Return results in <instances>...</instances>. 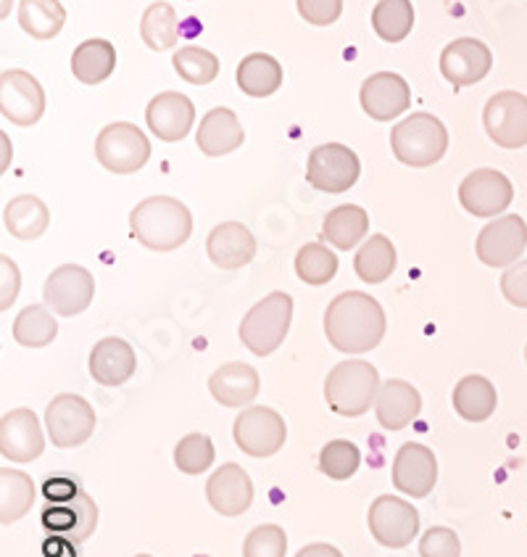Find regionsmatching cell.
I'll list each match as a JSON object with an SVG mask.
<instances>
[{"label":"cell","instance_id":"cell-22","mask_svg":"<svg viewBox=\"0 0 527 557\" xmlns=\"http://www.w3.org/2000/svg\"><path fill=\"white\" fill-rule=\"evenodd\" d=\"M206 497L219 516L238 518L253 503V484L243 468L227 462V466L214 470V475L209 479Z\"/></svg>","mask_w":527,"mask_h":557},{"label":"cell","instance_id":"cell-25","mask_svg":"<svg viewBox=\"0 0 527 557\" xmlns=\"http://www.w3.org/2000/svg\"><path fill=\"white\" fill-rule=\"evenodd\" d=\"M138 357L124 338H103L90 351V375L101 386H122L135 375Z\"/></svg>","mask_w":527,"mask_h":557},{"label":"cell","instance_id":"cell-14","mask_svg":"<svg viewBox=\"0 0 527 557\" xmlns=\"http://www.w3.org/2000/svg\"><path fill=\"white\" fill-rule=\"evenodd\" d=\"M369 531L382 547L401 549L419 531V512L399 497H377L369 507Z\"/></svg>","mask_w":527,"mask_h":557},{"label":"cell","instance_id":"cell-17","mask_svg":"<svg viewBox=\"0 0 527 557\" xmlns=\"http://www.w3.org/2000/svg\"><path fill=\"white\" fill-rule=\"evenodd\" d=\"M146 120L151 133L164 144H177L196 125V107L183 92H159L146 109Z\"/></svg>","mask_w":527,"mask_h":557},{"label":"cell","instance_id":"cell-40","mask_svg":"<svg viewBox=\"0 0 527 557\" xmlns=\"http://www.w3.org/2000/svg\"><path fill=\"white\" fill-rule=\"evenodd\" d=\"M172 64H175V72L179 77L190 85H209L214 83L216 74H219V59L211 51H206V48L198 46L179 48L175 59H172Z\"/></svg>","mask_w":527,"mask_h":557},{"label":"cell","instance_id":"cell-19","mask_svg":"<svg viewBox=\"0 0 527 557\" xmlns=\"http://www.w3.org/2000/svg\"><path fill=\"white\" fill-rule=\"evenodd\" d=\"M412 103V90L404 77L393 72H377L362 85V109L372 120L390 122L404 114Z\"/></svg>","mask_w":527,"mask_h":557},{"label":"cell","instance_id":"cell-24","mask_svg":"<svg viewBox=\"0 0 527 557\" xmlns=\"http://www.w3.org/2000/svg\"><path fill=\"white\" fill-rule=\"evenodd\" d=\"M262 381L259 373L246 362H227L209 377V392L222 407L251 405L259 396Z\"/></svg>","mask_w":527,"mask_h":557},{"label":"cell","instance_id":"cell-44","mask_svg":"<svg viewBox=\"0 0 527 557\" xmlns=\"http://www.w3.org/2000/svg\"><path fill=\"white\" fill-rule=\"evenodd\" d=\"M419 555L422 557H459L462 555V542L451 529L446 525H436V529L427 531L419 542Z\"/></svg>","mask_w":527,"mask_h":557},{"label":"cell","instance_id":"cell-10","mask_svg":"<svg viewBox=\"0 0 527 557\" xmlns=\"http://www.w3.org/2000/svg\"><path fill=\"white\" fill-rule=\"evenodd\" d=\"M46 111V90L29 72L9 70L0 74V114L11 125L33 127Z\"/></svg>","mask_w":527,"mask_h":557},{"label":"cell","instance_id":"cell-4","mask_svg":"<svg viewBox=\"0 0 527 557\" xmlns=\"http://www.w3.org/2000/svg\"><path fill=\"white\" fill-rule=\"evenodd\" d=\"M380 392V375L364 360H349L335 364L325 381V399L332 412L343 418H359L375 405Z\"/></svg>","mask_w":527,"mask_h":557},{"label":"cell","instance_id":"cell-26","mask_svg":"<svg viewBox=\"0 0 527 557\" xmlns=\"http://www.w3.org/2000/svg\"><path fill=\"white\" fill-rule=\"evenodd\" d=\"M246 133L238 114L233 109H214L201 120L196 133V144L206 157H225L243 146Z\"/></svg>","mask_w":527,"mask_h":557},{"label":"cell","instance_id":"cell-36","mask_svg":"<svg viewBox=\"0 0 527 557\" xmlns=\"http://www.w3.org/2000/svg\"><path fill=\"white\" fill-rule=\"evenodd\" d=\"M140 37L151 51H170L179 40V18L170 3L148 5L140 18Z\"/></svg>","mask_w":527,"mask_h":557},{"label":"cell","instance_id":"cell-47","mask_svg":"<svg viewBox=\"0 0 527 557\" xmlns=\"http://www.w3.org/2000/svg\"><path fill=\"white\" fill-rule=\"evenodd\" d=\"M79 492H83V488H79L77 481H72L70 475H55V479H48L46 484H42V497L51 505L70 503V499L77 497Z\"/></svg>","mask_w":527,"mask_h":557},{"label":"cell","instance_id":"cell-43","mask_svg":"<svg viewBox=\"0 0 527 557\" xmlns=\"http://www.w3.org/2000/svg\"><path fill=\"white\" fill-rule=\"evenodd\" d=\"M288 536L280 525L266 523L253 529L243 544V557H285Z\"/></svg>","mask_w":527,"mask_h":557},{"label":"cell","instance_id":"cell-45","mask_svg":"<svg viewBox=\"0 0 527 557\" xmlns=\"http://www.w3.org/2000/svg\"><path fill=\"white\" fill-rule=\"evenodd\" d=\"M299 14L314 27H327L343 14V0H299Z\"/></svg>","mask_w":527,"mask_h":557},{"label":"cell","instance_id":"cell-27","mask_svg":"<svg viewBox=\"0 0 527 557\" xmlns=\"http://www.w3.org/2000/svg\"><path fill=\"white\" fill-rule=\"evenodd\" d=\"M419 392L406 381L382 383L375 399L377 420L386 431H401L419 414Z\"/></svg>","mask_w":527,"mask_h":557},{"label":"cell","instance_id":"cell-33","mask_svg":"<svg viewBox=\"0 0 527 557\" xmlns=\"http://www.w3.org/2000/svg\"><path fill=\"white\" fill-rule=\"evenodd\" d=\"M66 11L59 0H22L18 24L35 40H53L64 29Z\"/></svg>","mask_w":527,"mask_h":557},{"label":"cell","instance_id":"cell-41","mask_svg":"<svg viewBox=\"0 0 527 557\" xmlns=\"http://www.w3.org/2000/svg\"><path fill=\"white\" fill-rule=\"evenodd\" d=\"M362 466V451L356 449V444L343 442V438H335L319 451V468L322 473L330 475L332 481H346L356 473Z\"/></svg>","mask_w":527,"mask_h":557},{"label":"cell","instance_id":"cell-35","mask_svg":"<svg viewBox=\"0 0 527 557\" xmlns=\"http://www.w3.org/2000/svg\"><path fill=\"white\" fill-rule=\"evenodd\" d=\"M353 270L369 286L388 281L396 270V246L390 244L386 235H372L367 244L356 251Z\"/></svg>","mask_w":527,"mask_h":557},{"label":"cell","instance_id":"cell-11","mask_svg":"<svg viewBox=\"0 0 527 557\" xmlns=\"http://www.w3.org/2000/svg\"><path fill=\"white\" fill-rule=\"evenodd\" d=\"M482 125L495 146H527V98L517 90L495 92L482 111Z\"/></svg>","mask_w":527,"mask_h":557},{"label":"cell","instance_id":"cell-9","mask_svg":"<svg viewBox=\"0 0 527 557\" xmlns=\"http://www.w3.org/2000/svg\"><path fill=\"white\" fill-rule=\"evenodd\" d=\"M235 444L251 457H272L285 447L288 425L269 407H248L235 420Z\"/></svg>","mask_w":527,"mask_h":557},{"label":"cell","instance_id":"cell-28","mask_svg":"<svg viewBox=\"0 0 527 557\" xmlns=\"http://www.w3.org/2000/svg\"><path fill=\"white\" fill-rule=\"evenodd\" d=\"M116 70V48L109 40L92 37L79 42L72 53V72L83 85H101Z\"/></svg>","mask_w":527,"mask_h":557},{"label":"cell","instance_id":"cell-8","mask_svg":"<svg viewBox=\"0 0 527 557\" xmlns=\"http://www.w3.org/2000/svg\"><path fill=\"white\" fill-rule=\"evenodd\" d=\"M359 172H362L359 157L343 144L316 146L309 153L306 181L312 183V188L325 190V194H346L359 181Z\"/></svg>","mask_w":527,"mask_h":557},{"label":"cell","instance_id":"cell-15","mask_svg":"<svg viewBox=\"0 0 527 557\" xmlns=\"http://www.w3.org/2000/svg\"><path fill=\"white\" fill-rule=\"evenodd\" d=\"M514 188L499 170H475L459 185V201L475 216H495L510 209Z\"/></svg>","mask_w":527,"mask_h":557},{"label":"cell","instance_id":"cell-39","mask_svg":"<svg viewBox=\"0 0 527 557\" xmlns=\"http://www.w3.org/2000/svg\"><path fill=\"white\" fill-rule=\"evenodd\" d=\"M296 272L306 286H325L338 272V257L322 244H306L296 257Z\"/></svg>","mask_w":527,"mask_h":557},{"label":"cell","instance_id":"cell-13","mask_svg":"<svg viewBox=\"0 0 527 557\" xmlns=\"http://www.w3.org/2000/svg\"><path fill=\"white\" fill-rule=\"evenodd\" d=\"M46 296V305L53 309L61 318H74V314H83L85 309L92 305V296H96V281L85 268L79 264H61L59 270L51 272V277L46 281L42 288Z\"/></svg>","mask_w":527,"mask_h":557},{"label":"cell","instance_id":"cell-12","mask_svg":"<svg viewBox=\"0 0 527 557\" xmlns=\"http://www.w3.org/2000/svg\"><path fill=\"white\" fill-rule=\"evenodd\" d=\"M527 246V225L523 216L506 214L488 222L477 235V259L488 268H512Z\"/></svg>","mask_w":527,"mask_h":557},{"label":"cell","instance_id":"cell-21","mask_svg":"<svg viewBox=\"0 0 527 557\" xmlns=\"http://www.w3.org/2000/svg\"><path fill=\"white\" fill-rule=\"evenodd\" d=\"M42 525H46L51 534H61L66 540L79 544L90 540V534L98 525V507L85 492H79L77 497L70 503L42 507Z\"/></svg>","mask_w":527,"mask_h":557},{"label":"cell","instance_id":"cell-46","mask_svg":"<svg viewBox=\"0 0 527 557\" xmlns=\"http://www.w3.org/2000/svg\"><path fill=\"white\" fill-rule=\"evenodd\" d=\"M501 294L506 301L519 309H527V259L525 262H514L510 270L501 275Z\"/></svg>","mask_w":527,"mask_h":557},{"label":"cell","instance_id":"cell-34","mask_svg":"<svg viewBox=\"0 0 527 557\" xmlns=\"http://www.w3.org/2000/svg\"><path fill=\"white\" fill-rule=\"evenodd\" d=\"M35 503V484L22 470H0V523H16Z\"/></svg>","mask_w":527,"mask_h":557},{"label":"cell","instance_id":"cell-7","mask_svg":"<svg viewBox=\"0 0 527 557\" xmlns=\"http://www.w3.org/2000/svg\"><path fill=\"white\" fill-rule=\"evenodd\" d=\"M48 436L55 447L72 449L85 444L96 431V412L90 401L77 394H61L46 410Z\"/></svg>","mask_w":527,"mask_h":557},{"label":"cell","instance_id":"cell-51","mask_svg":"<svg viewBox=\"0 0 527 557\" xmlns=\"http://www.w3.org/2000/svg\"><path fill=\"white\" fill-rule=\"evenodd\" d=\"M525 357H527V349H525Z\"/></svg>","mask_w":527,"mask_h":557},{"label":"cell","instance_id":"cell-3","mask_svg":"<svg viewBox=\"0 0 527 557\" xmlns=\"http://www.w3.org/2000/svg\"><path fill=\"white\" fill-rule=\"evenodd\" d=\"M390 148L396 159L406 166H432L446 157L449 148V129L438 116L417 111L390 133Z\"/></svg>","mask_w":527,"mask_h":557},{"label":"cell","instance_id":"cell-37","mask_svg":"<svg viewBox=\"0 0 527 557\" xmlns=\"http://www.w3.org/2000/svg\"><path fill=\"white\" fill-rule=\"evenodd\" d=\"M372 27L386 42L406 40L414 27L412 0H377L375 11H372Z\"/></svg>","mask_w":527,"mask_h":557},{"label":"cell","instance_id":"cell-6","mask_svg":"<svg viewBox=\"0 0 527 557\" xmlns=\"http://www.w3.org/2000/svg\"><path fill=\"white\" fill-rule=\"evenodd\" d=\"M96 157L109 172L116 175H133L140 172L151 159V144L138 125L114 122L105 125L96 140Z\"/></svg>","mask_w":527,"mask_h":557},{"label":"cell","instance_id":"cell-16","mask_svg":"<svg viewBox=\"0 0 527 557\" xmlns=\"http://www.w3.org/2000/svg\"><path fill=\"white\" fill-rule=\"evenodd\" d=\"M493 66L491 48L475 37H459L440 53V72L454 88H467L486 79Z\"/></svg>","mask_w":527,"mask_h":557},{"label":"cell","instance_id":"cell-1","mask_svg":"<svg viewBox=\"0 0 527 557\" xmlns=\"http://www.w3.org/2000/svg\"><path fill=\"white\" fill-rule=\"evenodd\" d=\"M327 342L343 355H364L372 351L386 336V312L362 290L335 296L325 312Z\"/></svg>","mask_w":527,"mask_h":557},{"label":"cell","instance_id":"cell-38","mask_svg":"<svg viewBox=\"0 0 527 557\" xmlns=\"http://www.w3.org/2000/svg\"><path fill=\"white\" fill-rule=\"evenodd\" d=\"M59 336V323L46 307H27L22 309V314L14 320V338L16 344L29 346V349H40V346L53 344V338Z\"/></svg>","mask_w":527,"mask_h":557},{"label":"cell","instance_id":"cell-42","mask_svg":"<svg viewBox=\"0 0 527 557\" xmlns=\"http://www.w3.org/2000/svg\"><path fill=\"white\" fill-rule=\"evenodd\" d=\"M214 462V444L206 433H190L175 447V466L188 475H198Z\"/></svg>","mask_w":527,"mask_h":557},{"label":"cell","instance_id":"cell-50","mask_svg":"<svg viewBox=\"0 0 527 557\" xmlns=\"http://www.w3.org/2000/svg\"><path fill=\"white\" fill-rule=\"evenodd\" d=\"M138 557H151V555H138Z\"/></svg>","mask_w":527,"mask_h":557},{"label":"cell","instance_id":"cell-2","mask_svg":"<svg viewBox=\"0 0 527 557\" xmlns=\"http://www.w3.org/2000/svg\"><path fill=\"white\" fill-rule=\"evenodd\" d=\"M133 235L151 251H175L193 233V214L172 196H151L129 214Z\"/></svg>","mask_w":527,"mask_h":557},{"label":"cell","instance_id":"cell-30","mask_svg":"<svg viewBox=\"0 0 527 557\" xmlns=\"http://www.w3.org/2000/svg\"><path fill=\"white\" fill-rule=\"evenodd\" d=\"M369 231V214L364 212L356 203H343V207H335L330 214L325 216V225H322V238L327 244H332L335 249L349 251L359 240L364 238Z\"/></svg>","mask_w":527,"mask_h":557},{"label":"cell","instance_id":"cell-29","mask_svg":"<svg viewBox=\"0 0 527 557\" xmlns=\"http://www.w3.org/2000/svg\"><path fill=\"white\" fill-rule=\"evenodd\" d=\"M5 231L18 240H35L51 225V212L37 196H16L5 203Z\"/></svg>","mask_w":527,"mask_h":557},{"label":"cell","instance_id":"cell-5","mask_svg":"<svg viewBox=\"0 0 527 557\" xmlns=\"http://www.w3.org/2000/svg\"><path fill=\"white\" fill-rule=\"evenodd\" d=\"M290 318H293V299L283 290H275L246 314L240 323V342L251 355L269 357L288 336Z\"/></svg>","mask_w":527,"mask_h":557},{"label":"cell","instance_id":"cell-48","mask_svg":"<svg viewBox=\"0 0 527 557\" xmlns=\"http://www.w3.org/2000/svg\"><path fill=\"white\" fill-rule=\"evenodd\" d=\"M0 268H3V299H0V309H9L18 294V270L9 257H0Z\"/></svg>","mask_w":527,"mask_h":557},{"label":"cell","instance_id":"cell-18","mask_svg":"<svg viewBox=\"0 0 527 557\" xmlns=\"http://www.w3.org/2000/svg\"><path fill=\"white\" fill-rule=\"evenodd\" d=\"M46 449L40 420L33 410H11L0 420V451L14 462H33Z\"/></svg>","mask_w":527,"mask_h":557},{"label":"cell","instance_id":"cell-31","mask_svg":"<svg viewBox=\"0 0 527 557\" xmlns=\"http://www.w3.org/2000/svg\"><path fill=\"white\" fill-rule=\"evenodd\" d=\"M495 396L493 383L482 375H467L456 383L454 388V410L459 418L469 420V423H482L495 412Z\"/></svg>","mask_w":527,"mask_h":557},{"label":"cell","instance_id":"cell-23","mask_svg":"<svg viewBox=\"0 0 527 557\" xmlns=\"http://www.w3.org/2000/svg\"><path fill=\"white\" fill-rule=\"evenodd\" d=\"M209 259L222 270H240L256 257V238L243 222H222L209 233Z\"/></svg>","mask_w":527,"mask_h":557},{"label":"cell","instance_id":"cell-32","mask_svg":"<svg viewBox=\"0 0 527 557\" xmlns=\"http://www.w3.org/2000/svg\"><path fill=\"white\" fill-rule=\"evenodd\" d=\"M283 66L266 53H251L238 66V88L251 98H266L280 90Z\"/></svg>","mask_w":527,"mask_h":557},{"label":"cell","instance_id":"cell-49","mask_svg":"<svg viewBox=\"0 0 527 557\" xmlns=\"http://www.w3.org/2000/svg\"><path fill=\"white\" fill-rule=\"evenodd\" d=\"M296 557H343V555H340V549H335L332 544H309V547H303Z\"/></svg>","mask_w":527,"mask_h":557},{"label":"cell","instance_id":"cell-20","mask_svg":"<svg viewBox=\"0 0 527 557\" xmlns=\"http://www.w3.org/2000/svg\"><path fill=\"white\" fill-rule=\"evenodd\" d=\"M438 481L436 455L425 444H404L393 462V484L409 497H427Z\"/></svg>","mask_w":527,"mask_h":557}]
</instances>
